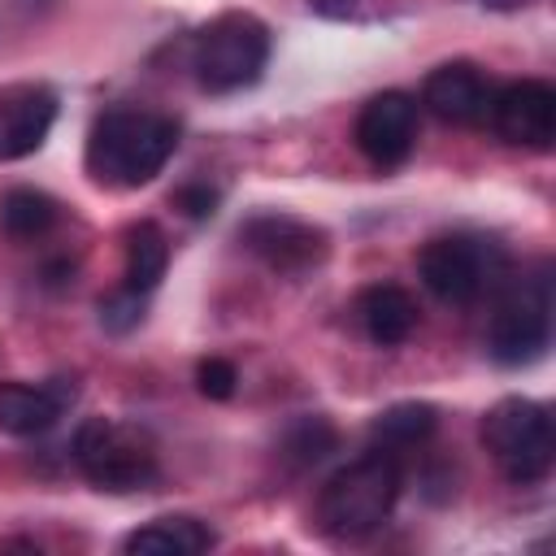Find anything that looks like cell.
Returning a JSON list of instances; mask_svg holds the SVG:
<instances>
[{"label":"cell","mask_w":556,"mask_h":556,"mask_svg":"<svg viewBox=\"0 0 556 556\" xmlns=\"http://www.w3.org/2000/svg\"><path fill=\"white\" fill-rule=\"evenodd\" d=\"M174 148H178L174 117L148 109H109L91 122L87 174L104 187H143L165 169Z\"/></svg>","instance_id":"6da1fadb"},{"label":"cell","mask_w":556,"mask_h":556,"mask_svg":"<svg viewBox=\"0 0 556 556\" xmlns=\"http://www.w3.org/2000/svg\"><path fill=\"white\" fill-rule=\"evenodd\" d=\"M400 460L382 447L356 456L352 465H343L339 473L326 478L321 495H317V526L330 539H365L374 534L395 500H400Z\"/></svg>","instance_id":"7a4b0ae2"},{"label":"cell","mask_w":556,"mask_h":556,"mask_svg":"<svg viewBox=\"0 0 556 556\" xmlns=\"http://www.w3.org/2000/svg\"><path fill=\"white\" fill-rule=\"evenodd\" d=\"M478 434L508 482L530 486V482H543L552 473L556 430H552V417L543 404H534L526 395H508V400L486 408Z\"/></svg>","instance_id":"3957f363"},{"label":"cell","mask_w":556,"mask_h":556,"mask_svg":"<svg viewBox=\"0 0 556 556\" xmlns=\"http://www.w3.org/2000/svg\"><path fill=\"white\" fill-rule=\"evenodd\" d=\"M269 61V26L252 13H217L191 48L195 83L213 96L252 87Z\"/></svg>","instance_id":"277c9868"},{"label":"cell","mask_w":556,"mask_h":556,"mask_svg":"<svg viewBox=\"0 0 556 556\" xmlns=\"http://www.w3.org/2000/svg\"><path fill=\"white\" fill-rule=\"evenodd\" d=\"M74 460L83 478L100 491L126 495L156 478V447L139 426H122L109 417H87L74 430Z\"/></svg>","instance_id":"5b68a950"},{"label":"cell","mask_w":556,"mask_h":556,"mask_svg":"<svg viewBox=\"0 0 556 556\" xmlns=\"http://www.w3.org/2000/svg\"><path fill=\"white\" fill-rule=\"evenodd\" d=\"M417 274L430 295L443 304H473L486 287L508 274V256L495 239L482 235H443L417 252Z\"/></svg>","instance_id":"8992f818"},{"label":"cell","mask_w":556,"mask_h":556,"mask_svg":"<svg viewBox=\"0 0 556 556\" xmlns=\"http://www.w3.org/2000/svg\"><path fill=\"white\" fill-rule=\"evenodd\" d=\"M552 339V282L547 269L530 278H513V287L500 295L491 326H486V352L500 365H530L547 352Z\"/></svg>","instance_id":"52a82bcc"},{"label":"cell","mask_w":556,"mask_h":556,"mask_svg":"<svg viewBox=\"0 0 556 556\" xmlns=\"http://www.w3.org/2000/svg\"><path fill=\"white\" fill-rule=\"evenodd\" d=\"M239 239L256 261H265L274 274H287V278L317 269L330 252L326 230L291 213H256L239 226Z\"/></svg>","instance_id":"ba28073f"},{"label":"cell","mask_w":556,"mask_h":556,"mask_svg":"<svg viewBox=\"0 0 556 556\" xmlns=\"http://www.w3.org/2000/svg\"><path fill=\"white\" fill-rule=\"evenodd\" d=\"M486 122L504 143L547 152L552 139H556V91H552V83H539V78L504 83L491 96Z\"/></svg>","instance_id":"9c48e42d"},{"label":"cell","mask_w":556,"mask_h":556,"mask_svg":"<svg viewBox=\"0 0 556 556\" xmlns=\"http://www.w3.org/2000/svg\"><path fill=\"white\" fill-rule=\"evenodd\" d=\"M417 143V100L408 91H378L374 100H365L361 117H356V148L391 169L400 161H408Z\"/></svg>","instance_id":"30bf717a"},{"label":"cell","mask_w":556,"mask_h":556,"mask_svg":"<svg viewBox=\"0 0 556 556\" xmlns=\"http://www.w3.org/2000/svg\"><path fill=\"white\" fill-rule=\"evenodd\" d=\"M491 96H495L491 78L469 61H447L430 70L421 87V104L452 126H482L491 113Z\"/></svg>","instance_id":"8fae6325"},{"label":"cell","mask_w":556,"mask_h":556,"mask_svg":"<svg viewBox=\"0 0 556 556\" xmlns=\"http://www.w3.org/2000/svg\"><path fill=\"white\" fill-rule=\"evenodd\" d=\"M56 122V96L39 83H17L0 91V161L30 156Z\"/></svg>","instance_id":"7c38bea8"},{"label":"cell","mask_w":556,"mask_h":556,"mask_svg":"<svg viewBox=\"0 0 556 556\" xmlns=\"http://www.w3.org/2000/svg\"><path fill=\"white\" fill-rule=\"evenodd\" d=\"M74 404V382H0V430L13 439H30L56 426V417Z\"/></svg>","instance_id":"4fadbf2b"},{"label":"cell","mask_w":556,"mask_h":556,"mask_svg":"<svg viewBox=\"0 0 556 556\" xmlns=\"http://www.w3.org/2000/svg\"><path fill=\"white\" fill-rule=\"evenodd\" d=\"M356 317H361V330L378 343V348H395L413 334L417 326V304L404 287L395 282H374L356 295Z\"/></svg>","instance_id":"5bb4252c"},{"label":"cell","mask_w":556,"mask_h":556,"mask_svg":"<svg viewBox=\"0 0 556 556\" xmlns=\"http://www.w3.org/2000/svg\"><path fill=\"white\" fill-rule=\"evenodd\" d=\"M213 543H217V534L200 517H187V513L156 517V521H148L122 539L126 552H143V556H200Z\"/></svg>","instance_id":"9a60e30c"},{"label":"cell","mask_w":556,"mask_h":556,"mask_svg":"<svg viewBox=\"0 0 556 556\" xmlns=\"http://www.w3.org/2000/svg\"><path fill=\"white\" fill-rule=\"evenodd\" d=\"M439 426V413L434 404H421V400H404V404H391L382 408L374 421H369V439L374 447L382 452H408V447H421Z\"/></svg>","instance_id":"2e32d148"},{"label":"cell","mask_w":556,"mask_h":556,"mask_svg":"<svg viewBox=\"0 0 556 556\" xmlns=\"http://www.w3.org/2000/svg\"><path fill=\"white\" fill-rule=\"evenodd\" d=\"M165 265H169V243L161 235L156 222H135L126 230V269H122V287L148 295L161 278H165Z\"/></svg>","instance_id":"e0dca14e"},{"label":"cell","mask_w":556,"mask_h":556,"mask_svg":"<svg viewBox=\"0 0 556 556\" xmlns=\"http://www.w3.org/2000/svg\"><path fill=\"white\" fill-rule=\"evenodd\" d=\"M0 226L13 239H39L56 226V200L48 191H35V187H13L0 200Z\"/></svg>","instance_id":"ac0fdd59"},{"label":"cell","mask_w":556,"mask_h":556,"mask_svg":"<svg viewBox=\"0 0 556 556\" xmlns=\"http://www.w3.org/2000/svg\"><path fill=\"white\" fill-rule=\"evenodd\" d=\"M334 443H339V434H334V426L326 417H300L282 434V456L291 465H317V460H326L334 452Z\"/></svg>","instance_id":"d6986e66"},{"label":"cell","mask_w":556,"mask_h":556,"mask_svg":"<svg viewBox=\"0 0 556 556\" xmlns=\"http://www.w3.org/2000/svg\"><path fill=\"white\" fill-rule=\"evenodd\" d=\"M139 321H143V295H139V291L117 287V291H109V295L100 300V326H104L109 334H126V330H135Z\"/></svg>","instance_id":"ffe728a7"},{"label":"cell","mask_w":556,"mask_h":556,"mask_svg":"<svg viewBox=\"0 0 556 556\" xmlns=\"http://www.w3.org/2000/svg\"><path fill=\"white\" fill-rule=\"evenodd\" d=\"M235 382H239V374H235V365L222 361V356H204V361L195 365V387H200V395H208V400H230V395H235Z\"/></svg>","instance_id":"44dd1931"},{"label":"cell","mask_w":556,"mask_h":556,"mask_svg":"<svg viewBox=\"0 0 556 556\" xmlns=\"http://www.w3.org/2000/svg\"><path fill=\"white\" fill-rule=\"evenodd\" d=\"M174 208H182L191 222H204V217L217 213V191L208 182H187V187L174 191Z\"/></svg>","instance_id":"7402d4cb"},{"label":"cell","mask_w":556,"mask_h":556,"mask_svg":"<svg viewBox=\"0 0 556 556\" xmlns=\"http://www.w3.org/2000/svg\"><path fill=\"white\" fill-rule=\"evenodd\" d=\"M491 9H521V4H530V0H486Z\"/></svg>","instance_id":"603a6c76"},{"label":"cell","mask_w":556,"mask_h":556,"mask_svg":"<svg viewBox=\"0 0 556 556\" xmlns=\"http://www.w3.org/2000/svg\"><path fill=\"white\" fill-rule=\"evenodd\" d=\"M317 4H339V0H317Z\"/></svg>","instance_id":"cb8c5ba5"}]
</instances>
